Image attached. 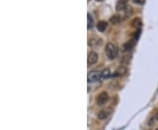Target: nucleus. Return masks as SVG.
I'll list each match as a JSON object with an SVG mask.
<instances>
[{
    "mask_svg": "<svg viewBox=\"0 0 158 130\" xmlns=\"http://www.w3.org/2000/svg\"><path fill=\"white\" fill-rule=\"evenodd\" d=\"M121 20H122V18H121V16L119 15V14H114L113 16H112V17L110 18V22H111L113 25H117V24L120 23Z\"/></svg>",
    "mask_w": 158,
    "mask_h": 130,
    "instance_id": "10",
    "label": "nucleus"
},
{
    "mask_svg": "<svg viewBox=\"0 0 158 130\" xmlns=\"http://www.w3.org/2000/svg\"><path fill=\"white\" fill-rule=\"evenodd\" d=\"M110 74H111V72H110V70L108 69V68H105L104 70L102 71V78L103 79H107V78H109L110 77Z\"/></svg>",
    "mask_w": 158,
    "mask_h": 130,
    "instance_id": "13",
    "label": "nucleus"
},
{
    "mask_svg": "<svg viewBox=\"0 0 158 130\" xmlns=\"http://www.w3.org/2000/svg\"><path fill=\"white\" fill-rule=\"evenodd\" d=\"M135 41L136 40L135 39H132L131 40H129L128 42H126V44L123 46V47H124V50L125 51H130L133 47H134V46H135Z\"/></svg>",
    "mask_w": 158,
    "mask_h": 130,
    "instance_id": "9",
    "label": "nucleus"
},
{
    "mask_svg": "<svg viewBox=\"0 0 158 130\" xmlns=\"http://www.w3.org/2000/svg\"><path fill=\"white\" fill-rule=\"evenodd\" d=\"M96 1H98V2H100V1H103V0H96Z\"/></svg>",
    "mask_w": 158,
    "mask_h": 130,
    "instance_id": "16",
    "label": "nucleus"
},
{
    "mask_svg": "<svg viewBox=\"0 0 158 130\" xmlns=\"http://www.w3.org/2000/svg\"><path fill=\"white\" fill-rule=\"evenodd\" d=\"M155 119L156 120H158V108L156 109V114H155Z\"/></svg>",
    "mask_w": 158,
    "mask_h": 130,
    "instance_id": "15",
    "label": "nucleus"
},
{
    "mask_svg": "<svg viewBox=\"0 0 158 130\" xmlns=\"http://www.w3.org/2000/svg\"><path fill=\"white\" fill-rule=\"evenodd\" d=\"M94 26V18L91 13L87 14V28L91 29Z\"/></svg>",
    "mask_w": 158,
    "mask_h": 130,
    "instance_id": "8",
    "label": "nucleus"
},
{
    "mask_svg": "<svg viewBox=\"0 0 158 130\" xmlns=\"http://www.w3.org/2000/svg\"><path fill=\"white\" fill-rule=\"evenodd\" d=\"M102 78V72L99 71H91L87 75V80L89 83L97 82Z\"/></svg>",
    "mask_w": 158,
    "mask_h": 130,
    "instance_id": "2",
    "label": "nucleus"
},
{
    "mask_svg": "<svg viewBox=\"0 0 158 130\" xmlns=\"http://www.w3.org/2000/svg\"><path fill=\"white\" fill-rule=\"evenodd\" d=\"M127 8V0H119L116 4V10L122 11Z\"/></svg>",
    "mask_w": 158,
    "mask_h": 130,
    "instance_id": "6",
    "label": "nucleus"
},
{
    "mask_svg": "<svg viewBox=\"0 0 158 130\" xmlns=\"http://www.w3.org/2000/svg\"><path fill=\"white\" fill-rule=\"evenodd\" d=\"M98 60V55L96 52H91L88 55V59H87V63L89 66H93L95 65Z\"/></svg>",
    "mask_w": 158,
    "mask_h": 130,
    "instance_id": "5",
    "label": "nucleus"
},
{
    "mask_svg": "<svg viewBox=\"0 0 158 130\" xmlns=\"http://www.w3.org/2000/svg\"><path fill=\"white\" fill-rule=\"evenodd\" d=\"M103 44V40L102 39L97 37V36H94V37H91L90 38L89 40H88V45L89 46L91 47H98L100 46L101 45Z\"/></svg>",
    "mask_w": 158,
    "mask_h": 130,
    "instance_id": "4",
    "label": "nucleus"
},
{
    "mask_svg": "<svg viewBox=\"0 0 158 130\" xmlns=\"http://www.w3.org/2000/svg\"><path fill=\"white\" fill-rule=\"evenodd\" d=\"M131 25H132L134 27L138 28V29L140 30V28H141V25H142V22H141V19L140 18H135V19H134L132 20Z\"/></svg>",
    "mask_w": 158,
    "mask_h": 130,
    "instance_id": "11",
    "label": "nucleus"
},
{
    "mask_svg": "<svg viewBox=\"0 0 158 130\" xmlns=\"http://www.w3.org/2000/svg\"><path fill=\"white\" fill-rule=\"evenodd\" d=\"M107 26H108L107 22H106V21H104V20H101V21H99V22L97 24V29L99 31H101V32L105 31L106 30V28H107Z\"/></svg>",
    "mask_w": 158,
    "mask_h": 130,
    "instance_id": "7",
    "label": "nucleus"
},
{
    "mask_svg": "<svg viewBox=\"0 0 158 130\" xmlns=\"http://www.w3.org/2000/svg\"><path fill=\"white\" fill-rule=\"evenodd\" d=\"M156 130H158V129H156Z\"/></svg>",
    "mask_w": 158,
    "mask_h": 130,
    "instance_id": "17",
    "label": "nucleus"
},
{
    "mask_svg": "<svg viewBox=\"0 0 158 130\" xmlns=\"http://www.w3.org/2000/svg\"><path fill=\"white\" fill-rule=\"evenodd\" d=\"M105 54L108 59L110 60H114L117 58L119 54V48L113 43H108L105 46Z\"/></svg>",
    "mask_w": 158,
    "mask_h": 130,
    "instance_id": "1",
    "label": "nucleus"
},
{
    "mask_svg": "<svg viewBox=\"0 0 158 130\" xmlns=\"http://www.w3.org/2000/svg\"><path fill=\"white\" fill-rule=\"evenodd\" d=\"M108 114H109L108 113H106L105 111L102 110L98 114V119H100V120H105V118L108 116Z\"/></svg>",
    "mask_w": 158,
    "mask_h": 130,
    "instance_id": "12",
    "label": "nucleus"
},
{
    "mask_svg": "<svg viewBox=\"0 0 158 130\" xmlns=\"http://www.w3.org/2000/svg\"><path fill=\"white\" fill-rule=\"evenodd\" d=\"M133 2L136 4H139V5H142L144 4L145 3V0H133Z\"/></svg>",
    "mask_w": 158,
    "mask_h": 130,
    "instance_id": "14",
    "label": "nucleus"
},
{
    "mask_svg": "<svg viewBox=\"0 0 158 130\" xmlns=\"http://www.w3.org/2000/svg\"><path fill=\"white\" fill-rule=\"evenodd\" d=\"M109 100V95L106 92H102L100 93L98 96H97V99H96V102L98 106H103L105 105V103L108 101Z\"/></svg>",
    "mask_w": 158,
    "mask_h": 130,
    "instance_id": "3",
    "label": "nucleus"
}]
</instances>
